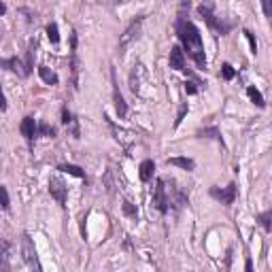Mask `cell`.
<instances>
[{
  "label": "cell",
  "instance_id": "36",
  "mask_svg": "<svg viewBox=\"0 0 272 272\" xmlns=\"http://www.w3.org/2000/svg\"><path fill=\"white\" fill-rule=\"evenodd\" d=\"M0 111H6V98H4L2 87H0Z\"/></svg>",
  "mask_w": 272,
  "mask_h": 272
},
{
  "label": "cell",
  "instance_id": "13",
  "mask_svg": "<svg viewBox=\"0 0 272 272\" xmlns=\"http://www.w3.org/2000/svg\"><path fill=\"white\" fill-rule=\"evenodd\" d=\"M185 51L181 49V45H174L172 49H170V55H168V66H170L172 70H183L185 68Z\"/></svg>",
  "mask_w": 272,
  "mask_h": 272
},
{
  "label": "cell",
  "instance_id": "14",
  "mask_svg": "<svg viewBox=\"0 0 272 272\" xmlns=\"http://www.w3.org/2000/svg\"><path fill=\"white\" fill-rule=\"evenodd\" d=\"M0 66L11 70V73H15L17 77H28L26 75V66H23V62L17 58V55H11V58H0Z\"/></svg>",
  "mask_w": 272,
  "mask_h": 272
},
{
  "label": "cell",
  "instance_id": "10",
  "mask_svg": "<svg viewBox=\"0 0 272 272\" xmlns=\"http://www.w3.org/2000/svg\"><path fill=\"white\" fill-rule=\"evenodd\" d=\"M111 79H113V102H115L117 117H119V119H126V115H128V102H126L124 94H122V90H119V85H117L115 70H111Z\"/></svg>",
  "mask_w": 272,
  "mask_h": 272
},
{
  "label": "cell",
  "instance_id": "17",
  "mask_svg": "<svg viewBox=\"0 0 272 272\" xmlns=\"http://www.w3.org/2000/svg\"><path fill=\"white\" fill-rule=\"evenodd\" d=\"M153 172H155V162L153 159H142L140 166H138V177L142 183H149L153 179Z\"/></svg>",
  "mask_w": 272,
  "mask_h": 272
},
{
  "label": "cell",
  "instance_id": "18",
  "mask_svg": "<svg viewBox=\"0 0 272 272\" xmlns=\"http://www.w3.org/2000/svg\"><path fill=\"white\" fill-rule=\"evenodd\" d=\"M198 138H213V140H217L223 145V134L217 126H211V128H200V130L196 132Z\"/></svg>",
  "mask_w": 272,
  "mask_h": 272
},
{
  "label": "cell",
  "instance_id": "23",
  "mask_svg": "<svg viewBox=\"0 0 272 272\" xmlns=\"http://www.w3.org/2000/svg\"><path fill=\"white\" fill-rule=\"evenodd\" d=\"M55 134H58V130H55L53 126H49L47 122L36 124V136H45V138H55Z\"/></svg>",
  "mask_w": 272,
  "mask_h": 272
},
{
  "label": "cell",
  "instance_id": "5",
  "mask_svg": "<svg viewBox=\"0 0 272 272\" xmlns=\"http://www.w3.org/2000/svg\"><path fill=\"white\" fill-rule=\"evenodd\" d=\"M21 255H23V262H26L32 270H43L41 262H38V255H36V247H34V243H32L28 232H23L21 234Z\"/></svg>",
  "mask_w": 272,
  "mask_h": 272
},
{
  "label": "cell",
  "instance_id": "21",
  "mask_svg": "<svg viewBox=\"0 0 272 272\" xmlns=\"http://www.w3.org/2000/svg\"><path fill=\"white\" fill-rule=\"evenodd\" d=\"M247 96H249V100H251L258 109H266V100H264L262 92H260L255 85H249V87H247Z\"/></svg>",
  "mask_w": 272,
  "mask_h": 272
},
{
  "label": "cell",
  "instance_id": "26",
  "mask_svg": "<svg viewBox=\"0 0 272 272\" xmlns=\"http://www.w3.org/2000/svg\"><path fill=\"white\" fill-rule=\"evenodd\" d=\"M47 38H49L53 45L60 43V30H58V23H55V21H51L49 26H47Z\"/></svg>",
  "mask_w": 272,
  "mask_h": 272
},
{
  "label": "cell",
  "instance_id": "28",
  "mask_svg": "<svg viewBox=\"0 0 272 272\" xmlns=\"http://www.w3.org/2000/svg\"><path fill=\"white\" fill-rule=\"evenodd\" d=\"M0 206L4 211H11V198H9V189L4 185H0Z\"/></svg>",
  "mask_w": 272,
  "mask_h": 272
},
{
  "label": "cell",
  "instance_id": "19",
  "mask_svg": "<svg viewBox=\"0 0 272 272\" xmlns=\"http://www.w3.org/2000/svg\"><path fill=\"white\" fill-rule=\"evenodd\" d=\"M38 77H41V81L43 83H47V85H58L60 83V77L53 73L51 68H47V66H38Z\"/></svg>",
  "mask_w": 272,
  "mask_h": 272
},
{
  "label": "cell",
  "instance_id": "7",
  "mask_svg": "<svg viewBox=\"0 0 272 272\" xmlns=\"http://www.w3.org/2000/svg\"><path fill=\"white\" fill-rule=\"evenodd\" d=\"M70 85H73V90L77 92L79 90V55H77V32L73 30L70 32Z\"/></svg>",
  "mask_w": 272,
  "mask_h": 272
},
{
  "label": "cell",
  "instance_id": "25",
  "mask_svg": "<svg viewBox=\"0 0 272 272\" xmlns=\"http://www.w3.org/2000/svg\"><path fill=\"white\" fill-rule=\"evenodd\" d=\"M122 211H124L126 217H130V219H136V217H138V209H136V204H132L130 200H124Z\"/></svg>",
  "mask_w": 272,
  "mask_h": 272
},
{
  "label": "cell",
  "instance_id": "9",
  "mask_svg": "<svg viewBox=\"0 0 272 272\" xmlns=\"http://www.w3.org/2000/svg\"><path fill=\"white\" fill-rule=\"evenodd\" d=\"M49 194L51 198L58 202L62 209H66V202H68V187L60 177H51L49 179Z\"/></svg>",
  "mask_w": 272,
  "mask_h": 272
},
{
  "label": "cell",
  "instance_id": "31",
  "mask_svg": "<svg viewBox=\"0 0 272 272\" xmlns=\"http://www.w3.org/2000/svg\"><path fill=\"white\" fill-rule=\"evenodd\" d=\"M187 111H189V105H187V102H183V105L179 107V113H177V119H174V128H179V126L183 124V119H185V115H187Z\"/></svg>",
  "mask_w": 272,
  "mask_h": 272
},
{
  "label": "cell",
  "instance_id": "24",
  "mask_svg": "<svg viewBox=\"0 0 272 272\" xmlns=\"http://www.w3.org/2000/svg\"><path fill=\"white\" fill-rule=\"evenodd\" d=\"M0 270H9V245L0 241Z\"/></svg>",
  "mask_w": 272,
  "mask_h": 272
},
{
  "label": "cell",
  "instance_id": "30",
  "mask_svg": "<svg viewBox=\"0 0 272 272\" xmlns=\"http://www.w3.org/2000/svg\"><path fill=\"white\" fill-rule=\"evenodd\" d=\"M204 83H200V81H194V79H187L185 81V92H187V96H194V94H198V90L202 87Z\"/></svg>",
  "mask_w": 272,
  "mask_h": 272
},
{
  "label": "cell",
  "instance_id": "20",
  "mask_svg": "<svg viewBox=\"0 0 272 272\" xmlns=\"http://www.w3.org/2000/svg\"><path fill=\"white\" fill-rule=\"evenodd\" d=\"M34 55H36V41H30L28 43V51H26V62H23L28 77L32 75V70H34Z\"/></svg>",
  "mask_w": 272,
  "mask_h": 272
},
{
  "label": "cell",
  "instance_id": "15",
  "mask_svg": "<svg viewBox=\"0 0 272 272\" xmlns=\"http://www.w3.org/2000/svg\"><path fill=\"white\" fill-rule=\"evenodd\" d=\"M140 77H145V66L138 62L130 73V90H132V94H140Z\"/></svg>",
  "mask_w": 272,
  "mask_h": 272
},
{
  "label": "cell",
  "instance_id": "38",
  "mask_svg": "<svg viewBox=\"0 0 272 272\" xmlns=\"http://www.w3.org/2000/svg\"><path fill=\"white\" fill-rule=\"evenodd\" d=\"M6 13V4L2 2V0H0V17H2V15Z\"/></svg>",
  "mask_w": 272,
  "mask_h": 272
},
{
  "label": "cell",
  "instance_id": "22",
  "mask_svg": "<svg viewBox=\"0 0 272 272\" xmlns=\"http://www.w3.org/2000/svg\"><path fill=\"white\" fill-rule=\"evenodd\" d=\"M58 170L66 172V174H70V177L85 179V170H83L81 166H77V164H60V166H58Z\"/></svg>",
  "mask_w": 272,
  "mask_h": 272
},
{
  "label": "cell",
  "instance_id": "33",
  "mask_svg": "<svg viewBox=\"0 0 272 272\" xmlns=\"http://www.w3.org/2000/svg\"><path fill=\"white\" fill-rule=\"evenodd\" d=\"M262 9H264V15L270 19L272 17V0H262Z\"/></svg>",
  "mask_w": 272,
  "mask_h": 272
},
{
  "label": "cell",
  "instance_id": "12",
  "mask_svg": "<svg viewBox=\"0 0 272 272\" xmlns=\"http://www.w3.org/2000/svg\"><path fill=\"white\" fill-rule=\"evenodd\" d=\"M19 132H21L23 138L28 140V145L32 147V145H34V140H36V119L32 115H26L21 119V124H19Z\"/></svg>",
  "mask_w": 272,
  "mask_h": 272
},
{
  "label": "cell",
  "instance_id": "8",
  "mask_svg": "<svg viewBox=\"0 0 272 272\" xmlns=\"http://www.w3.org/2000/svg\"><path fill=\"white\" fill-rule=\"evenodd\" d=\"M209 194H211V198H215L223 206H232L236 196H238V187H236V183H230L228 187H211Z\"/></svg>",
  "mask_w": 272,
  "mask_h": 272
},
{
  "label": "cell",
  "instance_id": "6",
  "mask_svg": "<svg viewBox=\"0 0 272 272\" xmlns=\"http://www.w3.org/2000/svg\"><path fill=\"white\" fill-rule=\"evenodd\" d=\"M153 206L157 209L159 215H168V211H170V206H168V191H166V181H164V177H157V179H155Z\"/></svg>",
  "mask_w": 272,
  "mask_h": 272
},
{
  "label": "cell",
  "instance_id": "11",
  "mask_svg": "<svg viewBox=\"0 0 272 272\" xmlns=\"http://www.w3.org/2000/svg\"><path fill=\"white\" fill-rule=\"evenodd\" d=\"M62 126L66 128V130L73 134V138H81V130H79V122H77V117H75V113L70 111L68 107H62Z\"/></svg>",
  "mask_w": 272,
  "mask_h": 272
},
{
  "label": "cell",
  "instance_id": "35",
  "mask_svg": "<svg viewBox=\"0 0 272 272\" xmlns=\"http://www.w3.org/2000/svg\"><path fill=\"white\" fill-rule=\"evenodd\" d=\"M19 13H23V15H28V23H32V21H36V13H30L28 9H21Z\"/></svg>",
  "mask_w": 272,
  "mask_h": 272
},
{
  "label": "cell",
  "instance_id": "2",
  "mask_svg": "<svg viewBox=\"0 0 272 272\" xmlns=\"http://www.w3.org/2000/svg\"><path fill=\"white\" fill-rule=\"evenodd\" d=\"M198 15L204 19V23L209 26L215 34H221V36H226L228 32L232 30V23L228 21H223L221 17H217V13H215V4L211 2V0H204L202 4H198Z\"/></svg>",
  "mask_w": 272,
  "mask_h": 272
},
{
  "label": "cell",
  "instance_id": "37",
  "mask_svg": "<svg viewBox=\"0 0 272 272\" xmlns=\"http://www.w3.org/2000/svg\"><path fill=\"white\" fill-rule=\"evenodd\" d=\"M245 270H247V272H251V270H253V262H251V260H247V264H245Z\"/></svg>",
  "mask_w": 272,
  "mask_h": 272
},
{
  "label": "cell",
  "instance_id": "27",
  "mask_svg": "<svg viewBox=\"0 0 272 272\" xmlns=\"http://www.w3.org/2000/svg\"><path fill=\"white\" fill-rule=\"evenodd\" d=\"M258 221L262 223V228H264V230L270 232V230H272V211H270V209H268V211H264V213L260 215V217H258Z\"/></svg>",
  "mask_w": 272,
  "mask_h": 272
},
{
  "label": "cell",
  "instance_id": "16",
  "mask_svg": "<svg viewBox=\"0 0 272 272\" xmlns=\"http://www.w3.org/2000/svg\"><path fill=\"white\" fill-rule=\"evenodd\" d=\"M166 164H168V166H177V168H181V170H187V172H191V170L196 168V162H194V159H191V157H185V155L168 157Z\"/></svg>",
  "mask_w": 272,
  "mask_h": 272
},
{
  "label": "cell",
  "instance_id": "4",
  "mask_svg": "<svg viewBox=\"0 0 272 272\" xmlns=\"http://www.w3.org/2000/svg\"><path fill=\"white\" fill-rule=\"evenodd\" d=\"M166 181V191H168V206H172L174 211H181L183 206H185L189 202V196H187V191L179 187L177 185V181L174 179H164Z\"/></svg>",
  "mask_w": 272,
  "mask_h": 272
},
{
  "label": "cell",
  "instance_id": "34",
  "mask_svg": "<svg viewBox=\"0 0 272 272\" xmlns=\"http://www.w3.org/2000/svg\"><path fill=\"white\" fill-rule=\"evenodd\" d=\"M98 4H107V6H115V4H124V2H130V0H96Z\"/></svg>",
  "mask_w": 272,
  "mask_h": 272
},
{
  "label": "cell",
  "instance_id": "32",
  "mask_svg": "<svg viewBox=\"0 0 272 272\" xmlns=\"http://www.w3.org/2000/svg\"><path fill=\"white\" fill-rule=\"evenodd\" d=\"M243 34H245V38H247V41H249V47H251V53L255 55V53H258V41H255L253 32H251V30H243Z\"/></svg>",
  "mask_w": 272,
  "mask_h": 272
},
{
  "label": "cell",
  "instance_id": "29",
  "mask_svg": "<svg viewBox=\"0 0 272 272\" xmlns=\"http://www.w3.org/2000/svg\"><path fill=\"white\" fill-rule=\"evenodd\" d=\"M234 77H236V70L232 68V64L226 62V64L221 66V79H223V81H232Z\"/></svg>",
  "mask_w": 272,
  "mask_h": 272
},
{
  "label": "cell",
  "instance_id": "3",
  "mask_svg": "<svg viewBox=\"0 0 272 272\" xmlns=\"http://www.w3.org/2000/svg\"><path fill=\"white\" fill-rule=\"evenodd\" d=\"M142 21H145V17H142V15H140V17L132 19V21H130V26H128V28L124 30L122 38H119V47H117V49H119V53H122V55L126 53V49H128V47H130V45H134V43H136V41H138V38H140Z\"/></svg>",
  "mask_w": 272,
  "mask_h": 272
},
{
  "label": "cell",
  "instance_id": "1",
  "mask_svg": "<svg viewBox=\"0 0 272 272\" xmlns=\"http://www.w3.org/2000/svg\"><path fill=\"white\" fill-rule=\"evenodd\" d=\"M189 6H191V0H181L179 4V13H177V36L181 41V49L185 51L194 64L204 70L206 68V55H204V43H202V34L194 21L187 19V13H189Z\"/></svg>",
  "mask_w": 272,
  "mask_h": 272
}]
</instances>
